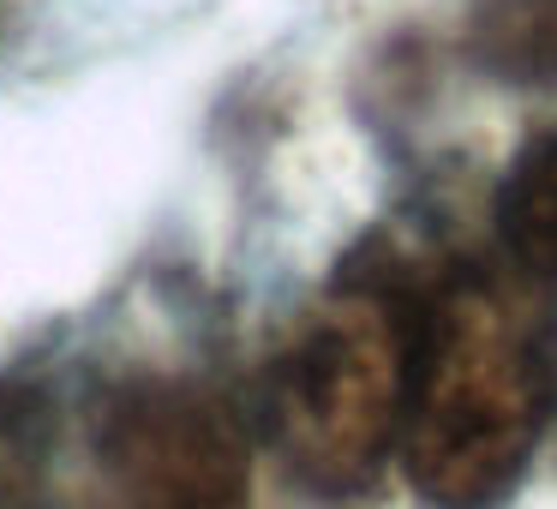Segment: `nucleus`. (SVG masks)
<instances>
[{
    "label": "nucleus",
    "instance_id": "nucleus-1",
    "mask_svg": "<svg viewBox=\"0 0 557 509\" xmlns=\"http://www.w3.org/2000/svg\"><path fill=\"white\" fill-rule=\"evenodd\" d=\"M552 413L533 330L485 282H456L413 324L401 468L437 509H497L521 485Z\"/></svg>",
    "mask_w": 557,
    "mask_h": 509
},
{
    "label": "nucleus",
    "instance_id": "nucleus-2",
    "mask_svg": "<svg viewBox=\"0 0 557 509\" xmlns=\"http://www.w3.org/2000/svg\"><path fill=\"white\" fill-rule=\"evenodd\" d=\"M413 324L377 288L330 294L270 372V432L306 485L354 492L401 437Z\"/></svg>",
    "mask_w": 557,
    "mask_h": 509
},
{
    "label": "nucleus",
    "instance_id": "nucleus-3",
    "mask_svg": "<svg viewBox=\"0 0 557 509\" xmlns=\"http://www.w3.org/2000/svg\"><path fill=\"white\" fill-rule=\"evenodd\" d=\"M97 509H252L240 420L186 377L109 384L90 413Z\"/></svg>",
    "mask_w": 557,
    "mask_h": 509
},
{
    "label": "nucleus",
    "instance_id": "nucleus-4",
    "mask_svg": "<svg viewBox=\"0 0 557 509\" xmlns=\"http://www.w3.org/2000/svg\"><path fill=\"white\" fill-rule=\"evenodd\" d=\"M468 42L504 85H557V0H480Z\"/></svg>",
    "mask_w": 557,
    "mask_h": 509
},
{
    "label": "nucleus",
    "instance_id": "nucleus-5",
    "mask_svg": "<svg viewBox=\"0 0 557 509\" xmlns=\"http://www.w3.org/2000/svg\"><path fill=\"white\" fill-rule=\"evenodd\" d=\"M49 396L0 377V509H49Z\"/></svg>",
    "mask_w": 557,
    "mask_h": 509
},
{
    "label": "nucleus",
    "instance_id": "nucleus-6",
    "mask_svg": "<svg viewBox=\"0 0 557 509\" xmlns=\"http://www.w3.org/2000/svg\"><path fill=\"white\" fill-rule=\"evenodd\" d=\"M497 222H504V240L521 264L557 276V133L509 174Z\"/></svg>",
    "mask_w": 557,
    "mask_h": 509
}]
</instances>
